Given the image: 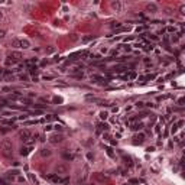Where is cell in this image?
Masks as SVG:
<instances>
[{"mask_svg": "<svg viewBox=\"0 0 185 185\" xmlns=\"http://www.w3.org/2000/svg\"><path fill=\"white\" fill-rule=\"evenodd\" d=\"M12 149H13V143H12V140H9V139H5V140H2L0 142V152L3 156H12Z\"/></svg>", "mask_w": 185, "mask_h": 185, "instance_id": "cell-1", "label": "cell"}, {"mask_svg": "<svg viewBox=\"0 0 185 185\" xmlns=\"http://www.w3.org/2000/svg\"><path fill=\"white\" fill-rule=\"evenodd\" d=\"M19 138L23 140V143H32L31 142V139H32V133L29 132V130H22L19 133Z\"/></svg>", "mask_w": 185, "mask_h": 185, "instance_id": "cell-2", "label": "cell"}, {"mask_svg": "<svg viewBox=\"0 0 185 185\" xmlns=\"http://www.w3.org/2000/svg\"><path fill=\"white\" fill-rule=\"evenodd\" d=\"M62 140H64V136H62L61 133H54V135L49 136V142H51L52 145H58Z\"/></svg>", "mask_w": 185, "mask_h": 185, "instance_id": "cell-3", "label": "cell"}, {"mask_svg": "<svg viewBox=\"0 0 185 185\" xmlns=\"http://www.w3.org/2000/svg\"><path fill=\"white\" fill-rule=\"evenodd\" d=\"M33 149V143H25V145L20 148V155L22 156H26L31 153V151Z\"/></svg>", "mask_w": 185, "mask_h": 185, "instance_id": "cell-4", "label": "cell"}, {"mask_svg": "<svg viewBox=\"0 0 185 185\" xmlns=\"http://www.w3.org/2000/svg\"><path fill=\"white\" fill-rule=\"evenodd\" d=\"M110 7H112L114 12H122L123 10V3L120 0H113L112 3H110Z\"/></svg>", "mask_w": 185, "mask_h": 185, "instance_id": "cell-5", "label": "cell"}, {"mask_svg": "<svg viewBox=\"0 0 185 185\" xmlns=\"http://www.w3.org/2000/svg\"><path fill=\"white\" fill-rule=\"evenodd\" d=\"M39 155L42 156V158H49L51 155H52V151L49 149V148H42L39 151Z\"/></svg>", "mask_w": 185, "mask_h": 185, "instance_id": "cell-6", "label": "cell"}, {"mask_svg": "<svg viewBox=\"0 0 185 185\" xmlns=\"http://www.w3.org/2000/svg\"><path fill=\"white\" fill-rule=\"evenodd\" d=\"M146 12L148 13H155V12H158V6L155 3H148L146 5Z\"/></svg>", "mask_w": 185, "mask_h": 185, "instance_id": "cell-7", "label": "cell"}, {"mask_svg": "<svg viewBox=\"0 0 185 185\" xmlns=\"http://www.w3.org/2000/svg\"><path fill=\"white\" fill-rule=\"evenodd\" d=\"M31 48V42L28 39H20V49H29Z\"/></svg>", "mask_w": 185, "mask_h": 185, "instance_id": "cell-8", "label": "cell"}, {"mask_svg": "<svg viewBox=\"0 0 185 185\" xmlns=\"http://www.w3.org/2000/svg\"><path fill=\"white\" fill-rule=\"evenodd\" d=\"M55 171H57V174H67L68 168H67L65 165H58L57 168H55Z\"/></svg>", "mask_w": 185, "mask_h": 185, "instance_id": "cell-9", "label": "cell"}, {"mask_svg": "<svg viewBox=\"0 0 185 185\" xmlns=\"http://www.w3.org/2000/svg\"><path fill=\"white\" fill-rule=\"evenodd\" d=\"M9 57H10V58H13L15 61H20V60H22V54H20V52H12V54H9Z\"/></svg>", "mask_w": 185, "mask_h": 185, "instance_id": "cell-10", "label": "cell"}, {"mask_svg": "<svg viewBox=\"0 0 185 185\" xmlns=\"http://www.w3.org/2000/svg\"><path fill=\"white\" fill-rule=\"evenodd\" d=\"M10 45L13 46V48H20V39H12Z\"/></svg>", "mask_w": 185, "mask_h": 185, "instance_id": "cell-11", "label": "cell"}, {"mask_svg": "<svg viewBox=\"0 0 185 185\" xmlns=\"http://www.w3.org/2000/svg\"><path fill=\"white\" fill-rule=\"evenodd\" d=\"M136 142H139V143H142V142H143V140H145V135H143V133H140V135H136Z\"/></svg>", "mask_w": 185, "mask_h": 185, "instance_id": "cell-12", "label": "cell"}, {"mask_svg": "<svg viewBox=\"0 0 185 185\" xmlns=\"http://www.w3.org/2000/svg\"><path fill=\"white\" fill-rule=\"evenodd\" d=\"M62 156H64L65 161H71V159H74V155H71V153H64Z\"/></svg>", "mask_w": 185, "mask_h": 185, "instance_id": "cell-13", "label": "cell"}, {"mask_svg": "<svg viewBox=\"0 0 185 185\" xmlns=\"http://www.w3.org/2000/svg\"><path fill=\"white\" fill-rule=\"evenodd\" d=\"M107 116H109V113H107V112H101V113H100V119H101V120H106Z\"/></svg>", "mask_w": 185, "mask_h": 185, "instance_id": "cell-14", "label": "cell"}, {"mask_svg": "<svg viewBox=\"0 0 185 185\" xmlns=\"http://www.w3.org/2000/svg\"><path fill=\"white\" fill-rule=\"evenodd\" d=\"M5 38H6V31L0 29V39H5Z\"/></svg>", "mask_w": 185, "mask_h": 185, "instance_id": "cell-15", "label": "cell"}, {"mask_svg": "<svg viewBox=\"0 0 185 185\" xmlns=\"http://www.w3.org/2000/svg\"><path fill=\"white\" fill-rule=\"evenodd\" d=\"M99 127H100V129H101V130H107V129H109V126H107L106 123H100V125H99Z\"/></svg>", "mask_w": 185, "mask_h": 185, "instance_id": "cell-16", "label": "cell"}, {"mask_svg": "<svg viewBox=\"0 0 185 185\" xmlns=\"http://www.w3.org/2000/svg\"><path fill=\"white\" fill-rule=\"evenodd\" d=\"M2 123H3V125H13V119L12 120H2Z\"/></svg>", "mask_w": 185, "mask_h": 185, "instance_id": "cell-17", "label": "cell"}, {"mask_svg": "<svg viewBox=\"0 0 185 185\" xmlns=\"http://www.w3.org/2000/svg\"><path fill=\"white\" fill-rule=\"evenodd\" d=\"M184 101H185V99H184V97H181V99L178 100V104H179V106H182V103H184Z\"/></svg>", "mask_w": 185, "mask_h": 185, "instance_id": "cell-18", "label": "cell"}, {"mask_svg": "<svg viewBox=\"0 0 185 185\" xmlns=\"http://www.w3.org/2000/svg\"><path fill=\"white\" fill-rule=\"evenodd\" d=\"M146 151H148V152H153V151H155V148H153V146H149Z\"/></svg>", "mask_w": 185, "mask_h": 185, "instance_id": "cell-19", "label": "cell"}, {"mask_svg": "<svg viewBox=\"0 0 185 185\" xmlns=\"http://www.w3.org/2000/svg\"><path fill=\"white\" fill-rule=\"evenodd\" d=\"M2 77H3V70H0V80H2Z\"/></svg>", "mask_w": 185, "mask_h": 185, "instance_id": "cell-20", "label": "cell"}, {"mask_svg": "<svg viewBox=\"0 0 185 185\" xmlns=\"http://www.w3.org/2000/svg\"><path fill=\"white\" fill-rule=\"evenodd\" d=\"M3 19V12H2V10H0V20Z\"/></svg>", "mask_w": 185, "mask_h": 185, "instance_id": "cell-21", "label": "cell"}]
</instances>
